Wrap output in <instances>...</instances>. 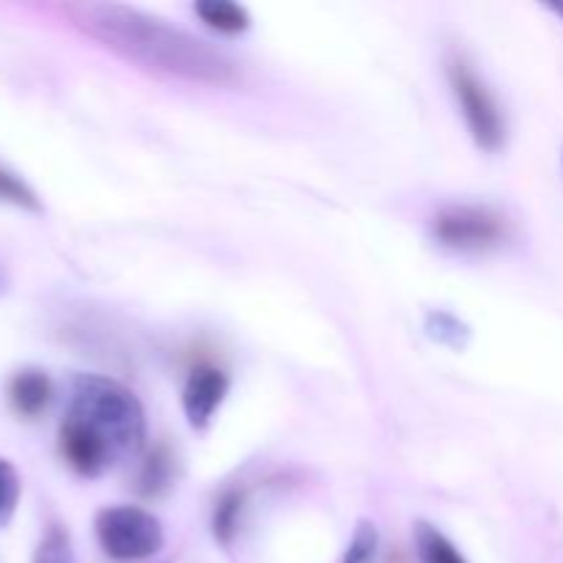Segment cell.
I'll return each mask as SVG.
<instances>
[{"instance_id": "cell-1", "label": "cell", "mask_w": 563, "mask_h": 563, "mask_svg": "<svg viewBox=\"0 0 563 563\" xmlns=\"http://www.w3.org/2000/svg\"><path fill=\"white\" fill-rule=\"evenodd\" d=\"M64 11L88 36L157 75L201 86H229L240 77L236 60L229 53L130 5L77 3Z\"/></svg>"}, {"instance_id": "cell-2", "label": "cell", "mask_w": 563, "mask_h": 563, "mask_svg": "<svg viewBox=\"0 0 563 563\" xmlns=\"http://www.w3.org/2000/svg\"><path fill=\"white\" fill-rule=\"evenodd\" d=\"M146 443V412L126 385L77 374L58 432L60 456L82 478H99Z\"/></svg>"}, {"instance_id": "cell-3", "label": "cell", "mask_w": 563, "mask_h": 563, "mask_svg": "<svg viewBox=\"0 0 563 563\" xmlns=\"http://www.w3.org/2000/svg\"><path fill=\"white\" fill-rule=\"evenodd\" d=\"M99 548L113 561H143L163 550L165 533L157 517L141 506H110L93 520Z\"/></svg>"}, {"instance_id": "cell-4", "label": "cell", "mask_w": 563, "mask_h": 563, "mask_svg": "<svg viewBox=\"0 0 563 563\" xmlns=\"http://www.w3.org/2000/svg\"><path fill=\"white\" fill-rule=\"evenodd\" d=\"M449 82L476 146L484 152H500L506 143V115L465 55L449 58Z\"/></svg>"}, {"instance_id": "cell-5", "label": "cell", "mask_w": 563, "mask_h": 563, "mask_svg": "<svg viewBox=\"0 0 563 563\" xmlns=\"http://www.w3.org/2000/svg\"><path fill=\"white\" fill-rule=\"evenodd\" d=\"M432 234L451 251H487L504 242L506 218L489 207L454 203L434 214Z\"/></svg>"}, {"instance_id": "cell-6", "label": "cell", "mask_w": 563, "mask_h": 563, "mask_svg": "<svg viewBox=\"0 0 563 563\" xmlns=\"http://www.w3.org/2000/svg\"><path fill=\"white\" fill-rule=\"evenodd\" d=\"M229 374L223 368L212 366V363H201V366L187 374V383L181 388V410H185L190 429L203 432L212 423L214 412L220 410V405L229 396Z\"/></svg>"}, {"instance_id": "cell-7", "label": "cell", "mask_w": 563, "mask_h": 563, "mask_svg": "<svg viewBox=\"0 0 563 563\" xmlns=\"http://www.w3.org/2000/svg\"><path fill=\"white\" fill-rule=\"evenodd\" d=\"M9 405L16 416L22 418H38L53 401L55 388L53 379L44 368H20L14 377L9 379Z\"/></svg>"}, {"instance_id": "cell-8", "label": "cell", "mask_w": 563, "mask_h": 563, "mask_svg": "<svg viewBox=\"0 0 563 563\" xmlns=\"http://www.w3.org/2000/svg\"><path fill=\"white\" fill-rule=\"evenodd\" d=\"M196 14L201 16L203 25L225 36H236L251 27V14L245 5L231 3V0H198Z\"/></svg>"}, {"instance_id": "cell-9", "label": "cell", "mask_w": 563, "mask_h": 563, "mask_svg": "<svg viewBox=\"0 0 563 563\" xmlns=\"http://www.w3.org/2000/svg\"><path fill=\"white\" fill-rule=\"evenodd\" d=\"M412 537H416V553L421 563H471L460 553V548L440 528H434L432 522L418 520Z\"/></svg>"}, {"instance_id": "cell-10", "label": "cell", "mask_w": 563, "mask_h": 563, "mask_svg": "<svg viewBox=\"0 0 563 563\" xmlns=\"http://www.w3.org/2000/svg\"><path fill=\"white\" fill-rule=\"evenodd\" d=\"M174 484V456L165 445H157L152 454L146 456L141 467V476H137V489L146 498H159L165 495Z\"/></svg>"}, {"instance_id": "cell-11", "label": "cell", "mask_w": 563, "mask_h": 563, "mask_svg": "<svg viewBox=\"0 0 563 563\" xmlns=\"http://www.w3.org/2000/svg\"><path fill=\"white\" fill-rule=\"evenodd\" d=\"M427 333L432 335L438 344L451 346V350H465L467 339H471V330L465 322L454 317L449 311H432L427 317Z\"/></svg>"}, {"instance_id": "cell-12", "label": "cell", "mask_w": 563, "mask_h": 563, "mask_svg": "<svg viewBox=\"0 0 563 563\" xmlns=\"http://www.w3.org/2000/svg\"><path fill=\"white\" fill-rule=\"evenodd\" d=\"M0 203H11V207H20L25 212H42V201H38L36 190L22 176L3 168V165H0Z\"/></svg>"}, {"instance_id": "cell-13", "label": "cell", "mask_w": 563, "mask_h": 563, "mask_svg": "<svg viewBox=\"0 0 563 563\" xmlns=\"http://www.w3.org/2000/svg\"><path fill=\"white\" fill-rule=\"evenodd\" d=\"M240 511H242V493L231 489L225 493L223 498L218 500L214 506V517H212V533L220 544H231L234 539L236 526H240Z\"/></svg>"}, {"instance_id": "cell-14", "label": "cell", "mask_w": 563, "mask_h": 563, "mask_svg": "<svg viewBox=\"0 0 563 563\" xmlns=\"http://www.w3.org/2000/svg\"><path fill=\"white\" fill-rule=\"evenodd\" d=\"M22 495V482L16 467L9 460L0 456V528L11 526L16 515V506H20Z\"/></svg>"}, {"instance_id": "cell-15", "label": "cell", "mask_w": 563, "mask_h": 563, "mask_svg": "<svg viewBox=\"0 0 563 563\" xmlns=\"http://www.w3.org/2000/svg\"><path fill=\"white\" fill-rule=\"evenodd\" d=\"M377 550H379L377 526L368 520H361L357 522L355 533H352V542L350 548H346L341 563H374L377 561Z\"/></svg>"}, {"instance_id": "cell-16", "label": "cell", "mask_w": 563, "mask_h": 563, "mask_svg": "<svg viewBox=\"0 0 563 563\" xmlns=\"http://www.w3.org/2000/svg\"><path fill=\"white\" fill-rule=\"evenodd\" d=\"M33 563H77L75 550H71V542L64 528H49L44 533L36 553H33Z\"/></svg>"}, {"instance_id": "cell-17", "label": "cell", "mask_w": 563, "mask_h": 563, "mask_svg": "<svg viewBox=\"0 0 563 563\" xmlns=\"http://www.w3.org/2000/svg\"><path fill=\"white\" fill-rule=\"evenodd\" d=\"M9 284H11L9 275H5V269L0 267V295H5V289H9Z\"/></svg>"}, {"instance_id": "cell-18", "label": "cell", "mask_w": 563, "mask_h": 563, "mask_svg": "<svg viewBox=\"0 0 563 563\" xmlns=\"http://www.w3.org/2000/svg\"><path fill=\"white\" fill-rule=\"evenodd\" d=\"M548 9H550V11H553V14H559V16H561V20H563V3H550V5H548Z\"/></svg>"}]
</instances>
